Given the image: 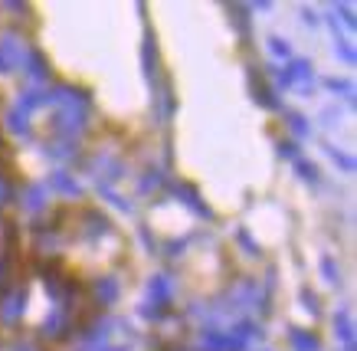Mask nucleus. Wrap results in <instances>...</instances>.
<instances>
[{"label":"nucleus","instance_id":"nucleus-1","mask_svg":"<svg viewBox=\"0 0 357 351\" xmlns=\"http://www.w3.org/2000/svg\"><path fill=\"white\" fill-rule=\"evenodd\" d=\"M0 148H7V144H0ZM10 165V158H0V167H7Z\"/></svg>","mask_w":357,"mask_h":351}]
</instances>
